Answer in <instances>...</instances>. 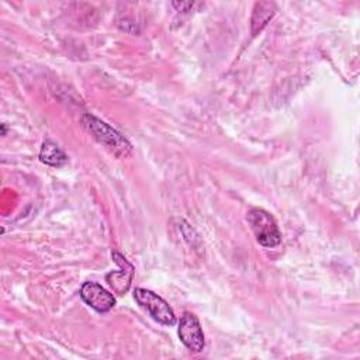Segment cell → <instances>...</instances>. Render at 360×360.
Returning <instances> with one entry per match:
<instances>
[{
  "label": "cell",
  "mask_w": 360,
  "mask_h": 360,
  "mask_svg": "<svg viewBox=\"0 0 360 360\" xmlns=\"http://www.w3.org/2000/svg\"><path fill=\"white\" fill-rule=\"evenodd\" d=\"M276 13V6L270 1H259L255 4V10L252 14L250 25H252V34L256 35L263 30V27L271 20V17Z\"/></svg>",
  "instance_id": "6"
},
{
  "label": "cell",
  "mask_w": 360,
  "mask_h": 360,
  "mask_svg": "<svg viewBox=\"0 0 360 360\" xmlns=\"http://www.w3.org/2000/svg\"><path fill=\"white\" fill-rule=\"evenodd\" d=\"M82 300L94 311L104 314L108 312L115 305V298L111 292L103 288L97 283L86 281L80 288Z\"/></svg>",
  "instance_id": "5"
},
{
  "label": "cell",
  "mask_w": 360,
  "mask_h": 360,
  "mask_svg": "<svg viewBox=\"0 0 360 360\" xmlns=\"http://www.w3.org/2000/svg\"><path fill=\"white\" fill-rule=\"evenodd\" d=\"M134 298L155 321L162 325H173L176 322V316L170 305L158 294L146 288H135Z\"/></svg>",
  "instance_id": "3"
},
{
  "label": "cell",
  "mask_w": 360,
  "mask_h": 360,
  "mask_svg": "<svg viewBox=\"0 0 360 360\" xmlns=\"http://www.w3.org/2000/svg\"><path fill=\"white\" fill-rule=\"evenodd\" d=\"M179 339L183 345L194 353H200L204 349V333L197 316L191 312H184L180 318L177 328Z\"/></svg>",
  "instance_id": "4"
},
{
  "label": "cell",
  "mask_w": 360,
  "mask_h": 360,
  "mask_svg": "<svg viewBox=\"0 0 360 360\" xmlns=\"http://www.w3.org/2000/svg\"><path fill=\"white\" fill-rule=\"evenodd\" d=\"M256 240L263 248H276L281 242V233L273 215L263 208H252L246 217Z\"/></svg>",
  "instance_id": "2"
},
{
  "label": "cell",
  "mask_w": 360,
  "mask_h": 360,
  "mask_svg": "<svg viewBox=\"0 0 360 360\" xmlns=\"http://www.w3.org/2000/svg\"><path fill=\"white\" fill-rule=\"evenodd\" d=\"M134 274V267L131 263H128L125 266V269L120 270V271H111L105 276V280L108 283V285L117 292V294H124L127 292V290L129 288L131 284V278Z\"/></svg>",
  "instance_id": "7"
},
{
  "label": "cell",
  "mask_w": 360,
  "mask_h": 360,
  "mask_svg": "<svg viewBox=\"0 0 360 360\" xmlns=\"http://www.w3.org/2000/svg\"><path fill=\"white\" fill-rule=\"evenodd\" d=\"M82 124L86 131L94 138V141H97L115 158L121 159L131 155V143L107 122L98 120L91 114H84L82 117Z\"/></svg>",
  "instance_id": "1"
},
{
  "label": "cell",
  "mask_w": 360,
  "mask_h": 360,
  "mask_svg": "<svg viewBox=\"0 0 360 360\" xmlns=\"http://www.w3.org/2000/svg\"><path fill=\"white\" fill-rule=\"evenodd\" d=\"M193 1H173V7L177 8V11H190L193 8Z\"/></svg>",
  "instance_id": "9"
},
{
  "label": "cell",
  "mask_w": 360,
  "mask_h": 360,
  "mask_svg": "<svg viewBox=\"0 0 360 360\" xmlns=\"http://www.w3.org/2000/svg\"><path fill=\"white\" fill-rule=\"evenodd\" d=\"M39 160L45 165L58 167V166H62L68 160V156L55 142L45 141L39 150Z\"/></svg>",
  "instance_id": "8"
}]
</instances>
